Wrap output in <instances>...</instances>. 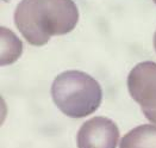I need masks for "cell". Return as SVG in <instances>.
<instances>
[{
	"label": "cell",
	"mask_w": 156,
	"mask_h": 148,
	"mask_svg": "<svg viewBox=\"0 0 156 148\" xmlns=\"http://www.w3.org/2000/svg\"><path fill=\"white\" fill-rule=\"evenodd\" d=\"M119 148H156V125L136 127L122 139Z\"/></svg>",
	"instance_id": "obj_5"
},
{
	"label": "cell",
	"mask_w": 156,
	"mask_h": 148,
	"mask_svg": "<svg viewBox=\"0 0 156 148\" xmlns=\"http://www.w3.org/2000/svg\"><path fill=\"white\" fill-rule=\"evenodd\" d=\"M23 45L20 40L11 30L1 27V66L13 63L22 54Z\"/></svg>",
	"instance_id": "obj_6"
},
{
	"label": "cell",
	"mask_w": 156,
	"mask_h": 148,
	"mask_svg": "<svg viewBox=\"0 0 156 148\" xmlns=\"http://www.w3.org/2000/svg\"><path fill=\"white\" fill-rule=\"evenodd\" d=\"M56 106L72 118H82L100 106L103 91L98 81L80 70H66L51 85Z\"/></svg>",
	"instance_id": "obj_2"
},
{
	"label": "cell",
	"mask_w": 156,
	"mask_h": 148,
	"mask_svg": "<svg viewBox=\"0 0 156 148\" xmlns=\"http://www.w3.org/2000/svg\"><path fill=\"white\" fill-rule=\"evenodd\" d=\"M154 2H155V4H156V0H154Z\"/></svg>",
	"instance_id": "obj_8"
},
{
	"label": "cell",
	"mask_w": 156,
	"mask_h": 148,
	"mask_svg": "<svg viewBox=\"0 0 156 148\" xmlns=\"http://www.w3.org/2000/svg\"><path fill=\"white\" fill-rule=\"evenodd\" d=\"M119 141L117 124L106 117L85 122L76 136L78 148H116Z\"/></svg>",
	"instance_id": "obj_4"
},
{
	"label": "cell",
	"mask_w": 156,
	"mask_h": 148,
	"mask_svg": "<svg viewBox=\"0 0 156 148\" xmlns=\"http://www.w3.org/2000/svg\"><path fill=\"white\" fill-rule=\"evenodd\" d=\"M79 20L73 0H22L14 12V23L32 45H44L51 36L70 32Z\"/></svg>",
	"instance_id": "obj_1"
},
{
	"label": "cell",
	"mask_w": 156,
	"mask_h": 148,
	"mask_svg": "<svg viewBox=\"0 0 156 148\" xmlns=\"http://www.w3.org/2000/svg\"><path fill=\"white\" fill-rule=\"evenodd\" d=\"M154 48H155V50H156V32H155V35H154Z\"/></svg>",
	"instance_id": "obj_7"
},
{
	"label": "cell",
	"mask_w": 156,
	"mask_h": 148,
	"mask_svg": "<svg viewBox=\"0 0 156 148\" xmlns=\"http://www.w3.org/2000/svg\"><path fill=\"white\" fill-rule=\"evenodd\" d=\"M128 88L144 116L156 123V62L144 61L132 68L128 77Z\"/></svg>",
	"instance_id": "obj_3"
}]
</instances>
